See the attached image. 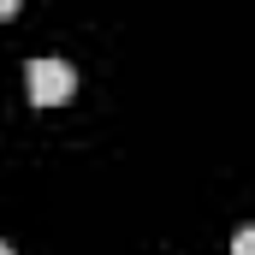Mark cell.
I'll list each match as a JSON object with an SVG mask.
<instances>
[{
	"instance_id": "obj_2",
	"label": "cell",
	"mask_w": 255,
	"mask_h": 255,
	"mask_svg": "<svg viewBox=\"0 0 255 255\" xmlns=\"http://www.w3.org/2000/svg\"><path fill=\"white\" fill-rule=\"evenodd\" d=\"M232 255H255V226H244V232L232 238Z\"/></svg>"
},
{
	"instance_id": "obj_3",
	"label": "cell",
	"mask_w": 255,
	"mask_h": 255,
	"mask_svg": "<svg viewBox=\"0 0 255 255\" xmlns=\"http://www.w3.org/2000/svg\"><path fill=\"white\" fill-rule=\"evenodd\" d=\"M12 12H18V0H0V18H12Z\"/></svg>"
},
{
	"instance_id": "obj_4",
	"label": "cell",
	"mask_w": 255,
	"mask_h": 255,
	"mask_svg": "<svg viewBox=\"0 0 255 255\" xmlns=\"http://www.w3.org/2000/svg\"><path fill=\"white\" fill-rule=\"evenodd\" d=\"M0 255H12V250H6V244H0Z\"/></svg>"
},
{
	"instance_id": "obj_1",
	"label": "cell",
	"mask_w": 255,
	"mask_h": 255,
	"mask_svg": "<svg viewBox=\"0 0 255 255\" xmlns=\"http://www.w3.org/2000/svg\"><path fill=\"white\" fill-rule=\"evenodd\" d=\"M24 83H30V101H36V107H65V101L77 95V71L65 60H30Z\"/></svg>"
}]
</instances>
